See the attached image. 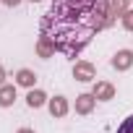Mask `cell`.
<instances>
[{"label":"cell","instance_id":"6da1fadb","mask_svg":"<svg viewBox=\"0 0 133 133\" xmlns=\"http://www.w3.org/2000/svg\"><path fill=\"white\" fill-rule=\"evenodd\" d=\"M107 0H52L39 31L55 42L65 57H78L97 31L107 26Z\"/></svg>","mask_w":133,"mask_h":133},{"label":"cell","instance_id":"7a4b0ae2","mask_svg":"<svg viewBox=\"0 0 133 133\" xmlns=\"http://www.w3.org/2000/svg\"><path fill=\"white\" fill-rule=\"evenodd\" d=\"M73 78L76 81H94L97 78V68L91 63H86V60H78L73 65Z\"/></svg>","mask_w":133,"mask_h":133},{"label":"cell","instance_id":"3957f363","mask_svg":"<svg viewBox=\"0 0 133 133\" xmlns=\"http://www.w3.org/2000/svg\"><path fill=\"white\" fill-rule=\"evenodd\" d=\"M125 11H128V0H110V8H107V26H112L117 16L123 18Z\"/></svg>","mask_w":133,"mask_h":133},{"label":"cell","instance_id":"277c9868","mask_svg":"<svg viewBox=\"0 0 133 133\" xmlns=\"http://www.w3.org/2000/svg\"><path fill=\"white\" fill-rule=\"evenodd\" d=\"M130 65H133V52H130V50L115 52V57H112V68H115V71H128Z\"/></svg>","mask_w":133,"mask_h":133},{"label":"cell","instance_id":"5b68a950","mask_svg":"<svg viewBox=\"0 0 133 133\" xmlns=\"http://www.w3.org/2000/svg\"><path fill=\"white\" fill-rule=\"evenodd\" d=\"M57 50H55V42L47 37V34H39V39H37V55L39 57H52Z\"/></svg>","mask_w":133,"mask_h":133},{"label":"cell","instance_id":"8992f818","mask_svg":"<svg viewBox=\"0 0 133 133\" xmlns=\"http://www.w3.org/2000/svg\"><path fill=\"white\" fill-rule=\"evenodd\" d=\"M47 107H50L52 117H65V115H68V99H65V97H52Z\"/></svg>","mask_w":133,"mask_h":133},{"label":"cell","instance_id":"52a82bcc","mask_svg":"<svg viewBox=\"0 0 133 133\" xmlns=\"http://www.w3.org/2000/svg\"><path fill=\"white\" fill-rule=\"evenodd\" d=\"M99 102H110L112 97H115V86L112 84H107V81H97V86H94V91H91Z\"/></svg>","mask_w":133,"mask_h":133},{"label":"cell","instance_id":"ba28073f","mask_svg":"<svg viewBox=\"0 0 133 133\" xmlns=\"http://www.w3.org/2000/svg\"><path fill=\"white\" fill-rule=\"evenodd\" d=\"M94 102H97L94 94H78V97H76V112H78V115H89V112L94 110Z\"/></svg>","mask_w":133,"mask_h":133},{"label":"cell","instance_id":"9c48e42d","mask_svg":"<svg viewBox=\"0 0 133 133\" xmlns=\"http://www.w3.org/2000/svg\"><path fill=\"white\" fill-rule=\"evenodd\" d=\"M34 81H37V76H34V71H29V68H21V71L16 73V84H18V86L31 89V86H34Z\"/></svg>","mask_w":133,"mask_h":133},{"label":"cell","instance_id":"30bf717a","mask_svg":"<svg viewBox=\"0 0 133 133\" xmlns=\"http://www.w3.org/2000/svg\"><path fill=\"white\" fill-rule=\"evenodd\" d=\"M16 99V86H0V107H11Z\"/></svg>","mask_w":133,"mask_h":133},{"label":"cell","instance_id":"8fae6325","mask_svg":"<svg viewBox=\"0 0 133 133\" xmlns=\"http://www.w3.org/2000/svg\"><path fill=\"white\" fill-rule=\"evenodd\" d=\"M44 102H47V97H44V91H39V89H31V91L26 94V104H29V107H34V110H37V107H42Z\"/></svg>","mask_w":133,"mask_h":133},{"label":"cell","instance_id":"7c38bea8","mask_svg":"<svg viewBox=\"0 0 133 133\" xmlns=\"http://www.w3.org/2000/svg\"><path fill=\"white\" fill-rule=\"evenodd\" d=\"M117 133H133V115H130V117H125V120L120 123Z\"/></svg>","mask_w":133,"mask_h":133},{"label":"cell","instance_id":"4fadbf2b","mask_svg":"<svg viewBox=\"0 0 133 133\" xmlns=\"http://www.w3.org/2000/svg\"><path fill=\"white\" fill-rule=\"evenodd\" d=\"M123 26H125L128 31H133V11H125V13H123Z\"/></svg>","mask_w":133,"mask_h":133},{"label":"cell","instance_id":"5bb4252c","mask_svg":"<svg viewBox=\"0 0 133 133\" xmlns=\"http://www.w3.org/2000/svg\"><path fill=\"white\" fill-rule=\"evenodd\" d=\"M0 3H3V5H8V8H16L21 0H0Z\"/></svg>","mask_w":133,"mask_h":133},{"label":"cell","instance_id":"9a60e30c","mask_svg":"<svg viewBox=\"0 0 133 133\" xmlns=\"http://www.w3.org/2000/svg\"><path fill=\"white\" fill-rule=\"evenodd\" d=\"M3 81H5V68L0 65V86H3Z\"/></svg>","mask_w":133,"mask_h":133},{"label":"cell","instance_id":"2e32d148","mask_svg":"<svg viewBox=\"0 0 133 133\" xmlns=\"http://www.w3.org/2000/svg\"><path fill=\"white\" fill-rule=\"evenodd\" d=\"M18 133H34V130H31V128H21Z\"/></svg>","mask_w":133,"mask_h":133},{"label":"cell","instance_id":"e0dca14e","mask_svg":"<svg viewBox=\"0 0 133 133\" xmlns=\"http://www.w3.org/2000/svg\"><path fill=\"white\" fill-rule=\"evenodd\" d=\"M31 3H39V0H31Z\"/></svg>","mask_w":133,"mask_h":133}]
</instances>
